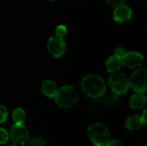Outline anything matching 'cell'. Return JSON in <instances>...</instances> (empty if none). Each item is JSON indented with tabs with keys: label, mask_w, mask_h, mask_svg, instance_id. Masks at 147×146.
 <instances>
[{
	"label": "cell",
	"mask_w": 147,
	"mask_h": 146,
	"mask_svg": "<svg viewBox=\"0 0 147 146\" xmlns=\"http://www.w3.org/2000/svg\"><path fill=\"white\" fill-rule=\"evenodd\" d=\"M81 86L84 92L91 98L101 97L106 91V84L103 78L96 74H90L84 77Z\"/></svg>",
	"instance_id": "obj_1"
},
{
	"label": "cell",
	"mask_w": 147,
	"mask_h": 146,
	"mask_svg": "<svg viewBox=\"0 0 147 146\" xmlns=\"http://www.w3.org/2000/svg\"><path fill=\"white\" fill-rule=\"evenodd\" d=\"M55 102L58 106L65 108H71L78 101L76 89L71 85H65L57 90L54 96Z\"/></svg>",
	"instance_id": "obj_2"
},
{
	"label": "cell",
	"mask_w": 147,
	"mask_h": 146,
	"mask_svg": "<svg viewBox=\"0 0 147 146\" xmlns=\"http://www.w3.org/2000/svg\"><path fill=\"white\" fill-rule=\"evenodd\" d=\"M88 135L90 139L97 145L105 146L109 140V129L101 123H95L89 126Z\"/></svg>",
	"instance_id": "obj_3"
},
{
	"label": "cell",
	"mask_w": 147,
	"mask_h": 146,
	"mask_svg": "<svg viewBox=\"0 0 147 146\" xmlns=\"http://www.w3.org/2000/svg\"><path fill=\"white\" fill-rule=\"evenodd\" d=\"M109 84L112 89V91L117 95L125 94L130 85H129V78L126 74L122 72H114L109 77Z\"/></svg>",
	"instance_id": "obj_4"
},
{
	"label": "cell",
	"mask_w": 147,
	"mask_h": 146,
	"mask_svg": "<svg viewBox=\"0 0 147 146\" xmlns=\"http://www.w3.org/2000/svg\"><path fill=\"white\" fill-rule=\"evenodd\" d=\"M146 77V70L145 68L139 69L132 74L129 79V85L134 91L145 94L147 89Z\"/></svg>",
	"instance_id": "obj_5"
},
{
	"label": "cell",
	"mask_w": 147,
	"mask_h": 146,
	"mask_svg": "<svg viewBox=\"0 0 147 146\" xmlns=\"http://www.w3.org/2000/svg\"><path fill=\"white\" fill-rule=\"evenodd\" d=\"M47 50L51 55L55 58L61 57L66 49V44L62 37H59L57 35L51 37L47 41Z\"/></svg>",
	"instance_id": "obj_6"
},
{
	"label": "cell",
	"mask_w": 147,
	"mask_h": 146,
	"mask_svg": "<svg viewBox=\"0 0 147 146\" xmlns=\"http://www.w3.org/2000/svg\"><path fill=\"white\" fill-rule=\"evenodd\" d=\"M9 136L16 145H24L28 140V132L22 124H15L10 129Z\"/></svg>",
	"instance_id": "obj_7"
},
{
	"label": "cell",
	"mask_w": 147,
	"mask_h": 146,
	"mask_svg": "<svg viewBox=\"0 0 147 146\" xmlns=\"http://www.w3.org/2000/svg\"><path fill=\"white\" fill-rule=\"evenodd\" d=\"M144 61L143 55L139 52H129L123 56L121 59L122 65L129 69H135L140 67Z\"/></svg>",
	"instance_id": "obj_8"
},
{
	"label": "cell",
	"mask_w": 147,
	"mask_h": 146,
	"mask_svg": "<svg viewBox=\"0 0 147 146\" xmlns=\"http://www.w3.org/2000/svg\"><path fill=\"white\" fill-rule=\"evenodd\" d=\"M113 16L115 21L120 23L128 22L132 17V10L128 6L121 4L115 7Z\"/></svg>",
	"instance_id": "obj_9"
},
{
	"label": "cell",
	"mask_w": 147,
	"mask_h": 146,
	"mask_svg": "<svg viewBox=\"0 0 147 146\" xmlns=\"http://www.w3.org/2000/svg\"><path fill=\"white\" fill-rule=\"evenodd\" d=\"M121 65H122L121 59L115 54L113 56H110L106 60V63H105L106 69L108 70L109 72H111V73L118 71L121 69Z\"/></svg>",
	"instance_id": "obj_10"
},
{
	"label": "cell",
	"mask_w": 147,
	"mask_h": 146,
	"mask_svg": "<svg viewBox=\"0 0 147 146\" xmlns=\"http://www.w3.org/2000/svg\"><path fill=\"white\" fill-rule=\"evenodd\" d=\"M41 91L47 97H54L57 92V85L53 80L47 79L41 83Z\"/></svg>",
	"instance_id": "obj_11"
},
{
	"label": "cell",
	"mask_w": 147,
	"mask_h": 146,
	"mask_svg": "<svg viewBox=\"0 0 147 146\" xmlns=\"http://www.w3.org/2000/svg\"><path fill=\"white\" fill-rule=\"evenodd\" d=\"M130 106L134 109H140L142 108L146 102V96H145L144 93H140L137 92L134 96H131L130 98Z\"/></svg>",
	"instance_id": "obj_12"
},
{
	"label": "cell",
	"mask_w": 147,
	"mask_h": 146,
	"mask_svg": "<svg viewBox=\"0 0 147 146\" xmlns=\"http://www.w3.org/2000/svg\"><path fill=\"white\" fill-rule=\"evenodd\" d=\"M142 125H143L142 119L139 115L131 116V117L127 118V120H126V126L129 130H133V131L138 130L142 126Z\"/></svg>",
	"instance_id": "obj_13"
},
{
	"label": "cell",
	"mask_w": 147,
	"mask_h": 146,
	"mask_svg": "<svg viewBox=\"0 0 147 146\" xmlns=\"http://www.w3.org/2000/svg\"><path fill=\"white\" fill-rule=\"evenodd\" d=\"M26 119V113L22 108H16L12 113V120L15 124H22Z\"/></svg>",
	"instance_id": "obj_14"
},
{
	"label": "cell",
	"mask_w": 147,
	"mask_h": 146,
	"mask_svg": "<svg viewBox=\"0 0 147 146\" xmlns=\"http://www.w3.org/2000/svg\"><path fill=\"white\" fill-rule=\"evenodd\" d=\"M29 145L30 146H44L46 144V140L42 137L34 136L30 139H28Z\"/></svg>",
	"instance_id": "obj_15"
},
{
	"label": "cell",
	"mask_w": 147,
	"mask_h": 146,
	"mask_svg": "<svg viewBox=\"0 0 147 146\" xmlns=\"http://www.w3.org/2000/svg\"><path fill=\"white\" fill-rule=\"evenodd\" d=\"M55 34L57 36L64 38L67 34V28L65 25H59L55 29Z\"/></svg>",
	"instance_id": "obj_16"
},
{
	"label": "cell",
	"mask_w": 147,
	"mask_h": 146,
	"mask_svg": "<svg viewBox=\"0 0 147 146\" xmlns=\"http://www.w3.org/2000/svg\"><path fill=\"white\" fill-rule=\"evenodd\" d=\"M8 140H9L8 132L3 128H0V145H3L7 143Z\"/></svg>",
	"instance_id": "obj_17"
},
{
	"label": "cell",
	"mask_w": 147,
	"mask_h": 146,
	"mask_svg": "<svg viewBox=\"0 0 147 146\" xmlns=\"http://www.w3.org/2000/svg\"><path fill=\"white\" fill-rule=\"evenodd\" d=\"M7 117H8V111L6 108L3 105H0V123L4 122Z\"/></svg>",
	"instance_id": "obj_18"
},
{
	"label": "cell",
	"mask_w": 147,
	"mask_h": 146,
	"mask_svg": "<svg viewBox=\"0 0 147 146\" xmlns=\"http://www.w3.org/2000/svg\"><path fill=\"white\" fill-rule=\"evenodd\" d=\"M126 0H105V2L110 6V7H117L119 5H121L125 3Z\"/></svg>",
	"instance_id": "obj_19"
},
{
	"label": "cell",
	"mask_w": 147,
	"mask_h": 146,
	"mask_svg": "<svg viewBox=\"0 0 147 146\" xmlns=\"http://www.w3.org/2000/svg\"><path fill=\"white\" fill-rule=\"evenodd\" d=\"M126 53H127V50H126L124 47H121V46H120V47H117V48L115 49V55L120 57L121 59H122L123 56H124Z\"/></svg>",
	"instance_id": "obj_20"
},
{
	"label": "cell",
	"mask_w": 147,
	"mask_h": 146,
	"mask_svg": "<svg viewBox=\"0 0 147 146\" xmlns=\"http://www.w3.org/2000/svg\"><path fill=\"white\" fill-rule=\"evenodd\" d=\"M105 146H124L118 140H109Z\"/></svg>",
	"instance_id": "obj_21"
},
{
	"label": "cell",
	"mask_w": 147,
	"mask_h": 146,
	"mask_svg": "<svg viewBox=\"0 0 147 146\" xmlns=\"http://www.w3.org/2000/svg\"><path fill=\"white\" fill-rule=\"evenodd\" d=\"M147 112L146 110H145L144 112H143V114H142V116H141V119H142V121H143V123L144 124H147Z\"/></svg>",
	"instance_id": "obj_22"
},
{
	"label": "cell",
	"mask_w": 147,
	"mask_h": 146,
	"mask_svg": "<svg viewBox=\"0 0 147 146\" xmlns=\"http://www.w3.org/2000/svg\"><path fill=\"white\" fill-rule=\"evenodd\" d=\"M48 1H51V2H54V1H57V0H48Z\"/></svg>",
	"instance_id": "obj_23"
},
{
	"label": "cell",
	"mask_w": 147,
	"mask_h": 146,
	"mask_svg": "<svg viewBox=\"0 0 147 146\" xmlns=\"http://www.w3.org/2000/svg\"><path fill=\"white\" fill-rule=\"evenodd\" d=\"M93 146H100V145H93Z\"/></svg>",
	"instance_id": "obj_24"
},
{
	"label": "cell",
	"mask_w": 147,
	"mask_h": 146,
	"mask_svg": "<svg viewBox=\"0 0 147 146\" xmlns=\"http://www.w3.org/2000/svg\"><path fill=\"white\" fill-rule=\"evenodd\" d=\"M9 146H16V145H9Z\"/></svg>",
	"instance_id": "obj_25"
}]
</instances>
